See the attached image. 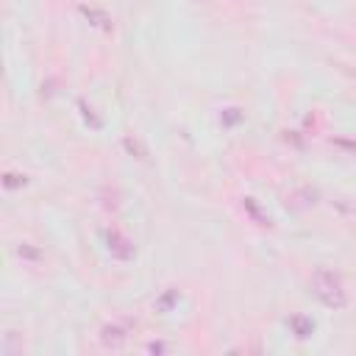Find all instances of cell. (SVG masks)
<instances>
[{"label": "cell", "mask_w": 356, "mask_h": 356, "mask_svg": "<svg viewBox=\"0 0 356 356\" xmlns=\"http://www.w3.org/2000/svg\"><path fill=\"white\" fill-rule=\"evenodd\" d=\"M312 292L314 298L325 306V309H345L348 306V289L342 284V278L334 273V270H325V267H317L314 275H312Z\"/></svg>", "instance_id": "1"}, {"label": "cell", "mask_w": 356, "mask_h": 356, "mask_svg": "<svg viewBox=\"0 0 356 356\" xmlns=\"http://www.w3.org/2000/svg\"><path fill=\"white\" fill-rule=\"evenodd\" d=\"M128 337H131V323L128 320H114V323H106L100 328V345L111 348V350L122 348L128 342Z\"/></svg>", "instance_id": "2"}, {"label": "cell", "mask_w": 356, "mask_h": 356, "mask_svg": "<svg viewBox=\"0 0 356 356\" xmlns=\"http://www.w3.org/2000/svg\"><path fill=\"white\" fill-rule=\"evenodd\" d=\"M106 248H108V253H111L114 259H120V261H128V259H134V253H136L134 242H131L125 234H120L117 228H108V231H106Z\"/></svg>", "instance_id": "3"}, {"label": "cell", "mask_w": 356, "mask_h": 356, "mask_svg": "<svg viewBox=\"0 0 356 356\" xmlns=\"http://www.w3.org/2000/svg\"><path fill=\"white\" fill-rule=\"evenodd\" d=\"M289 328H292V334H295L298 339H309V337L314 334V320L306 317V314H292V317H289Z\"/></svg>", "instance_id": "4"}, {"label": "cell", "mask_w": 356, "mask_h": 356, "mask_svg": "<svg viewBox=\"0 0 356 356\" xmlns=\"http://www.w3.org/2000/svg\"><path fill=\"white\" fill-rule=\"evenodd\" d=\"M242 206H245V211H248V214H250V217H253L259 225H270L267 214H261V209L256 206V200H253V197H245V200H242Z\"/></svg>", "instance_id": "5"}, {"label": "cell", "mask_w": 356, "mask_h": 356, "mask_svg": "<svg viewBox=\"0 0 356 356\" xmlns=\"http://www.w3.org/2000/svg\"><path fill=\"white\" fill-rule=\"evenodd\" d=\"M81 14H86V17L92 19V25H100V28H106V31L111 28V25H108V17H106L103 11H97V8H89V6H81Z\"/></svg>", "instance_id": "6"}, {"label": "cell", "mask_w": 356, "mask_h": 356, "mask_svg": "<svg viewBox=\"0 0 356 356\" xmlns=\"http://www.w3.org/2000/svg\"><path fill=\"white\" fill-rule=\"evenodd\" d=\"M25 184H28V178H25L22 172H6V175H3V186H6V189H22Z\"/></svg>", "instance_id": "7"}, {"label": "cell", "mask_w": 356, "mask_h": 356, "mask_svg": "<svg viewBox=\"0 0 356 356\" xmlns=\"http://www.w3.org/2000/svg\"><path fill=\"white\" fill-rule=\"evenodd\" d=\"M122 147H125L131 156H136V159H145V156H147L145 147L139 145V139H134V136H125V139H122Z\"/></svg>", "instance_id": "8"}, {"label": "cell", "mask_w": 356, "mask_h": 356, "mask_svg": "<svg viewBox=\"0 0 356 356\" xmlns=\"http://www.w3.org/2000/svg\"><path fill=\"white\" fill-rule=\"evenodd\" d=\"M78 108H81V114H83V120H86V122H89L92 128H100V125H103V122H100V120H97V117L92 114V108H89V106H86L83 100H78Z\"/></svg>", "instance_id": "9"}, {"label": "cell", "mask_w": 356, "mask_h": 356, "mask_svg": "<svg viewBox=\"0 0 356 356\" xmlns=\"http://www.w3.org/2000/svg\"><path fill=\"white\" fill-rule=\"evenodd\" d=\"M239 120H242L239 108H225V111H222V122H225V125H236Z\"/></svg>", "instance_id": "10"}, {"label": "cell", "mask_w": 356, "mask_h": 356, "mask_svg": "<svg viewBox=\"0 0 356 356\" xmlns=\"http://www.w3.org/2000/svg\"><path fill=\"white\" fill-rule=\"evenodd\" d=\"M17 253H19L22 259H39V250H33V248H31L28 242H22V245L17 248Z\"/></svg>", "instance_id": "11"}, {"label": "cell", "mask_w": 356, "mask_h": 356, "mask_svg": "<svg viewBox=\"0 0 356 356\" xmlns=\"http://www.w3.org/2000/svg\"><path fill=\"white\" fill-rule=\"evenodd\" d=\"M147 350H150V353H164L167 345H164V342H147Z\"/></svg>", "instance_id": "12"}]
</instances>
